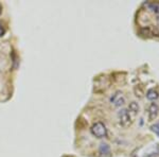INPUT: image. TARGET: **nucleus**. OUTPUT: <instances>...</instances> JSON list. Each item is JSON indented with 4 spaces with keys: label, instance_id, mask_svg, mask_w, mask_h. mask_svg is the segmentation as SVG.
Returning a JSON list of instances; mask_svg holds the SVG:
<instances>
[{
    "label": "nucleus",
    "instance_id": "nucleus-1",
    "mask_svg": "<svg viewBox=\"0 0 159 157\" xmlns=\"http://www.w3.org/2000/svg\"><path fill=\"white\" fill-rule=\"evenodd\" d=\"M91 134L97 138H104L107 135V128L105 127L104 123H102L101 121L96 122L91 127Z\"/></svg>",
    "mask_w": 159,
    "mask_h": 157
},
{
    "label": "nucleus",
    "instance_id": "nucleus-2",
    "mask_svg": "<svg viewBox=\"0 0 159 157\" xmlns=\"http://www.w3.org/2000/svg\"><path fill=\"white\" fill-rule=\"evenodd\" d=\"M118 117H119V121L120 124L124 127H127L132 124V117H130V114L127 109H123L118 113Z\"/></svg>",
    "mask_w": 159,
    "mask_h": 157
},
{
    "label": "nucleus",
    "instance_id": "nucleus-3",
    "mask_svg": "<svg viewBox=\"0 0 159 157\" xmlns=\"http://www.w3.org/2000/svg\"><path fill=\"white\" fill-rule=\"evenodd\" d=\"M110 101H111V103H114L115 106H121V105H123L125 103V98L122 95V92L117 91L116 94L111 97Z\"/></svg>",
    "mask_w": 159,
    "mask_h": 157
},
{
    "label": "nucleus",
    "instance_id": "nucleus-4",
    "mask_svg": "<svg viewBox=\"0 0 159 157\" xmlns=\"http://www.w3.org/2000/svg\"><path fill=\"white\" fill-rule=\"evenodd\" d=\"M158 115V105L156 103H152L148 109V119L154 120Z\"/></svg>",
    "mask_w": 159,
    "mask_h": 157
},
{
    "label": "nucleus",
    "instance_id": "nucleus-5",
    "mask_svg": "<svg viewBox=\"0 0 159 157\" xmlns=\"http://www.w3.org/2000/svg\"><path fill=\"white\" fill-rule=\"evenodd\" d=\"M147 7L154 12L155 14H159V1H153V2H148Z\"/></svg>",
    "mask_w": 159,
    "mask_h": 157
},
{
    "label": "nucleus",
    "instance_id": "nucleus-6",
    "mask_svg": "<svg viewBox=\"0 0 159 157\" xmlns=\"http://www.w3.org/2000/svg\"><path fill=\"white\" fill-rule=\"evenodd\" d=\"M158 98H159V94L155 89H150V90L147 92V99L150 100V101H155Z\"/></svg>",
    "mask_w": 159,
    "mask_h": 157
},
{
    "label": "nucleus",
    "instance_id": "nucleus-7",
    "mask_svg": "<svg viewBox=\"0 0 159 157\" xmlns=\"http://www.w3.org/2000/svg\"><path fill=\"white\" fill-rule=\"evenodd\" d=\"M99 152L102 155H108V154H110V146L107 143H101L99 148Z\"/></svg>",
    "mask_w": 159,
    "mask_h": 157
},
{
    "label": "nucleus",
    "instance_id": "nucleus-8",
    "mask_svg": "<svg viewBox=\"0 0 159 157\" xmlns=\"http://www.w3.org/2000/svg\"><path fill=\"white\" fill-rule=\"evenodd\" d=\"M129 109L130 112H133L134 114H137V113L139 112V105H138V103H136V102H132L129 104Z\"/></svg>",
    "mask_w": 159,
    "mask_h": 157
},
{
    "label": "nucleus",
    "instance_id": "nucleus-9",
    "mask_svg": "<svg viewBox=\"0 0 159 157\" xmlns=\"http://www.w3.org/2000/svg\"><path fill=\"white\" fill-rule=\"evenodd\" d=\"M151 130H152V132H154L157 136H159V122L155 123V124H153L152 127H151Z\"/></svg>",
    "mask_w": 159,
    "mask_h": 157
},
{
    "label": "nucleus",
    "instance_id": "nucleus-10",
    "mask_svg": "<svg viewBox=\"0 0 159 157\" xmlns=\"http://www.w3.org/2000/svg\"><path fill=\"white\" fill-rule=\"evenodd\" d=\"M4 32H6V31H4L3 25H2V24L0 22V37L3 36V35H4Z\"/></svg>",
    "mask_w": 159,
    "mask_h": 157
},
{
    "label": "nucleus",
    "instance_id": "nucleus-11",
    "mask_svg": "<svg viewBox=\"0 0 159 157\" xmlns=\"http://www.w3.org/2000/svg\"><path fill=\"white\" fill-rule=\"evenodd\" d=\"M157 21H158V24H159V17H157Z\"/></svg>",
    "mask_w": 159,
    "mask_h": 157
},
{
    "label": "nucleus",
    "instance_id": "nucleus-12",
    "mask_svg": "<svg viewBox=\"0 0 159 157\" xmlns=\"http://www.w3.org/2000/svg\"><path fill=\"white\" fill-rule=\"evenodd\" d=\"M0 13H1V6H0Z\"/></svg>",
    "mask_w": 159,
    "mask_h": 157
}]
</instances>
